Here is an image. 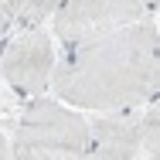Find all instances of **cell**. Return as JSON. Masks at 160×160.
<instances>
[{
  "label": "cell",
  "mask_w": 160,
  "mask_h": 160,
  "mask_svg": "<svg viewBox=\"0 0 160 160\" xmlns=\"http://www.w3.org/2000/svg\"><path fill=\"white\" fill-rule=\"evenodd\" d=\"M55 96L92 112L143 106L160 92V38L153 21H136L109 34L65 44L58 68H51Z\"/></svg>",
  "instance_id": "1"
},
{
  "label": "cell",
  "mask_w": 160,
  "mask_h": 160,
  "mask_svg": "<svg viewBox=\"0 0 160 160\" xmlns=\"http://www.w3.org/2000/svg\"><path fill=\"white\" fill-rule=\"evenodd\" d=\"M14 160H82L89 157V119L62 99L34 96L10 143Z\"/></svg>",
  "instance_id": "2"
},
{
  "label": "cell",
  "mask_w": 160,
  "mask_h": 160,
  "mask_svg": "<svg viewBox=\"0 0 160 160\" xmlns=\"http://www.w3.org/2000/svg\"><path fill=\"white\" fill-rule=\"evenodd\" d=\"M147 17L143 0H65L55 10V38L62 44H75L96 34H109Z\"/></svg>",
  "instance_id": "3"
},
{
  "label": "cell",
  "mask_w": 160,
  "mask_h": 160,
  "mask_svg": "<svg viewBox=\"0 0 160 160\" xmlns=\"http://www.w3.org/2000/svg\"><path fill=\"white\" fill-rule=\"evenodd\" d=\"M55 68V38L48 28H24L10 44H3L0 72L17 96H41Z\"/></svg>",
  "instance_id": "4"
},
{
  "label": "cell",
  "mask_w": 160,
  "mask_h": 160,
  "mask_svg": "<svg viewBox=\"0 0 160 160\" xmlns=\"http://www.w3.org/2000/svg\"><path fill=\"white\" fill-rule=\"evenodd\" d=\"M92 160H140V106L96 112L89 123Z\"/></svg>",
  "instance_id": "5"
},
{
  "label": "cell",
  "mask_w": 160,
  "mask_h": 160,
  "mask_svg": "<svg viewBox=\"0 0 160 160\" xmlns=\"http://www.w3.org/2000/svg\"><path fill=\"white\" fill-rule=\"evenodd\" d=\"M160 153V109H157V96L150 102H143L140 112V160H157Z\"/></svg>",
  "instance_id": "6"
},
{
  "label": "cell",
  "mask_w": 160,
  "mask_h": 160,
  "mask_svg": "<svg viewBox=\"0 0 160 160\" xmlns=\"http://www.w3.org/2000/svg\"><path fill=\"white\" fill-rule=\"evenodd\" d=\"M65 0H28L24 10H21V17H17V24L21 28H44V21L55 17V10Z\"/></svg>",
  "instance_id": "7"
},
{
  "label": "cell",
  "mask_w": 160,
  "mask_h": 160,
  "mask_svg": "<svg viewBox=\"0 0 160 160\" xmlns=\"http://www.w3.org/2000/svg\"><path fill=\"white\" fill-rule=\"evenodd\" d=\"M28 0H0V34H10V28L17 24L21 10Z\"/></svg>",
  "instance_id": "8"
},
{
  "label": "cell",
  "mask_w": 160,
  "mask_h": 160,
  "mask_svg": "<svg viewBox=\"0 0 160 160\" xmlns=\"http://www.w3.org/2000/svg\"><path fill=\"white\" fill-rule=\"evenodd\" d=\"M3 157H10V143H7V136L0 133V160H3Z\"/></svg>",
  "instance_id": "9"
},
{
  "label": "cell",
  "mask_w": 160,
  "mask_h": 160,
  "mask_svg": "<svg viewBox=\"0 0 160 160\" xmlns=\"http://www.w3.org/2000/svg\"><path fill=\"white\" fill-rule=\"evenodd\" d=\"M147 3V10H157V0H143Z\"/></svg>",
  "instance_id": "10"
},
{
  "label": "cell",
  "mask_w": 160,
  "mask_h": 160,
  "mask_svg": "<svg viewBox=\"0 0 160 160\" xmlns=\"http://www.w3.org/2000/svg\"><path fill=\"white\" fill-rule=\"evenodd\" d=\"M3 44H7V34H0V55H3Z\"/></svg>",
  "instance_id": "11"
}]
</instances>
